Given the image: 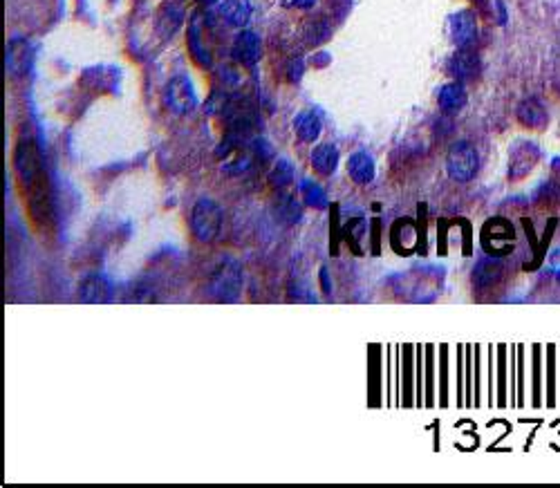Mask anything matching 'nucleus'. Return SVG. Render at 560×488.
<instances>
[{
	"mask_svg": "<svg viewBox=\"0 0 560 488\" xmlns=\"http://www.w3.org/2000/svg\"><path fill=\"white\" fill-rule=\"evenodd\" d=\"M478 168H480L478 150H475L469 141H457L455 146L448 150L446 173L451 179H455L459 184L471 182L475 175H478Z\"/></svg>",
	"mask_w": 560,
	"mask_h": 488,
	"instance_id": "nucleus-1",
	"label": "nucleus"
},
{
	"mask_svg": "<svg viewBox=\"0 0 560 488\" xmlns=\"http://www.w3.org/2000/svg\"><path fill=\"white\" fill-rule=\"evenodd\" d=\"M193 235L200 242H213L222 228V209L213 199H200L191 213Z\"/></svg>",
	"mask_w": 560,
	"mask_h": 488,
	"instance_id": "nucleus-2",
	"label": "nucleus"
},
{
	"mask_svg": "<svg viewBox=\"0 0 560 488\" xmlns=\"http://www.w3.org/2000/svg\"><path fill=\"white\" fill-rule=\"evenodd\" d=\"M164 99L175 114H186L195 108V90L186 77H175L168 81Z\"/></svg>",
	"mask_w": 560,
	"mask_h": 488,
	"instance_id": "nucleus-3",
	"label": "nucleus"
},
{
	"mask_svg": "<svg viewBox=\"0 0 560 488\" xmlns=\"http://www.w3.org/2000/svg\"><path fill=\"white\" fill-rule=\"evenodd\" d=\"M451 38L459 50L471 48L478 38V21L471 9H461L451 18Z\"/></svg>",
	"mask_w": 560,
	"mask_h": 488,
	"instance_id": "nucleus-4",
	"label": "nucleus"
},
{
	"mask_svg": "<svg viewBox=\"0 0 560 488\" xmlns=\"http://www.w3.org/2000/svg\"><path fill=\"white\" fill-rule=\"evenodd\" d=\"M482 70V63H480V56L471 52V48L466 50H459L457 54H453V59L448 61V72L459 79V81H471L480 74Z\"/></svg>",
	"mask_w": 560,
	"mask_h": 488,
	"instance_id": "nucleus-5",
	"label": "nucleus"
},
{
	"mask_svg": "<svg viewBox=\"0 0 560 488\" xmlns=\"http://www.w3.org/2000/svg\"><path fill=\"white\" fill-rule=\"evenodd\" d=\"M213 292L220 298H233L240 292V265L224 262L213 276Z\"/></svg>",
	"mask_w": 560,
	"mask_h": 488,
	"instance_id": "nucleus-6",
	"label": "nucleus"
},
{
	"mask_svg": "<svg viewBox=\"0 0 560 488\" xmlns=\"http://www.w3.org/2000/svg\"><path fill=\"white\" fill-rule=\"evenodd\" d=\"M260 52V38L254 32H240L233 40V59L247 67L258 63Z\"/></svg>",
	"mask_w": 560,
	"mask_h": 488,
	"instance_id": "nucleus-7",
	"label": "nucleus"
},
{
	"mask_svg": "<svg viewBox=\"0 0 560 488\" xmlns=\"http://www.w3.org/2000/svg\"><path fill=\"white\" fill-rule=\"evenodd\" d=\"M437 104L448 114L459 112L461 108L466 106V88L459 81L446 83L444 88L439 90V94H437Z\"/></svg>",
	"mask_w": 560,
	"mask_h": 488,
	"instance_id": "nucleus-8",
	"label": "nucleus"
},
{
	"mask_svg": "<svg viewBox=\"0 0 560 488\" xmlns=\"http://www.w3.org/2000/svg\"><path fill=\"white\" fill-rule=\"evenodd\" d=\"M347 173L357 184H370L374 179V160L363 150H357L347 160Z\"/></svg>",
	"mask_w": 560,
	"mask_h": 488,
	"instance_id": "nucleus-9",
	"label": "nucleus"
},
{
	"mask_svg": "<svg viewBox=\"0 0 560 488\" xmlns=\"http://www.w3.org/2000/svg\"><path fill=\"white\" fill-rule=\"evenodd\" d=\"M16 168L25 184H32L38 175V155L32 143H21L16 152Z\"/></svg>",
	"mask_w": 560,
	"mask_h": 488,
	"instance_id": "nucleus-10",
	"label": "nucleus"
},
{
	"mask_svg": "<svg viewBox=\"0 0 560 488\" xmlns=\"http://www.w3.org/2000/svg\"><path fill=\"white\" fill-rule=\"evenodd\" d=\"M312 166L320 175H332L336 166H339V150L334 143H320L312 152Z\"/></svg>",
	"mask_w": 560,
	"mask_h": 488,
	"instance_id": "nucleus-11",
	"label": "nucleus"
},
{
	"mask_svg": "<svg viewBox=\"0 0 560 488\" xmlns=\"http://www.w3.org/2000/svg\"><path fill=\"white\" fill-rule=\"evenodd\" d=\"M517 119L529 128H540L547 123V110L538 101V99H525L517 108Z\"/></svg>",
	"mask_w": 560,
	"mask_h": 488,
	"instance_id": "nucleus-12",
	"label": "nucleus"
},
{
	"mask_svg": "<svg viewBox=\"0 0 560 488\" xmlns=\"http://www.w3.org/2000/svg\"><path fill=\"white\" fill-rule=\"evenodd\" d=\"M502 276V269L495 260H484L475 267L473 271V284L475 289H488V287H493Z\"/></svg>",
	"mask_w": 560,
	"mask_h": 488,
	"instance_id": "nucleus-13",
	"label": "nucleus"
},
{
	"mask_svg": "<svg viewBox=\"0 0 560 488\" xmlns=\"http://www.w3.org/2000/svg\"><path fill=\"white\" fill-rule=\"evenodd\" d=\"M320 128H323V123H320V117L316 112H301L296 117V133L301 141H307V143L316 141L320 135Z\"/></svg>",
	"mask_w": 560,
	"mask_h": 488,
	"instance_id": "nucleus-14",
	"label": "nucleus"
},
{
	"mask_svg": "<svg viewBox=\"0 0 560 488\" xmlns=\"http://www.w3.org/2000/svg\"><path fill=\"white\" fill-rule=\"evenodd\" d=\"M220 13L224 16V21L235 27H245L249 23V7L242 0H224L220 5Z\"/></svg>",
	"mask_w": 560,
	"mask_h": 488,
	"instance_id": "nucleus-15",
	"label": "nucleus"
},
{
	"mask_svg": "<svg viewBox=\"0 0 560 488\" xmlns=\"http://www.w3.org/2000/svg\"><path fill=\"white\" fill-rule=\"evenodd\" d=\"M16 40L9 43V52H7V67L13 72V74H25L27 70V59H30V54H27V45L21 40V52H16Z\"/></svg>",
	"mask_w": 560,
	"mask_h": 488,
	"instance_id": "nucleus-16",
	"label": "nucleus"
},
{
	"mask_svg": "<svg viewBox=\"0 0 560 488\" xmlns=\"http://www.w3.org/2000/svg\"><path fill=\"white\" fill-rule=\"evenodd\" d=\"M103 294H106V282L101 278H88L86 282L81 284V298L83 300H103Z\"/></svg>",
	"mask_w": 560,
	"mask_h": 488,
	"instance_id": "nucleus-17",
	"label": "nucleus"
},
{
	"mask_svg": "<svg viewBox=\"0 0 560 488\" xmlns=\"http://www.w3.org/2000/svg\"><path fill=\"white\" fill-rule=\"evenodd\" d=\"M289 177H291V168H289V164H287V162H280L278 168L274 170L271 182H274V184H285Z\"/></svg>",
	"mask_w": 560,
	"mask_h": 488,
	"instance_id": "nucleus-18",
	"label": "nucleus"
},
{
	"mask_svg": "<svg viewBox=\"0 0 560 488\" xmlns=\"http://www.w3.org/2000/svg\"><path fill=\"white\" fill-rule=\"evenodd\" d=\"M285 7H301V9H307L314 5V0H283Z\"/></svg>",
	"mask_w": 560,
	"mask_h": 488,
	"instance_id": "nucleus-19",
	"label": "nucleus"
},
{
	"mask_svg": "<svg viewBox=\"0 0 560 488\" xmlns=\"http://www.w3.org/2000/svg\"><path fill=\"white\" fill-rule=\"evenodd\" d=\"M202 3H213V0H202Z\"/></svg>",
	"mask_w": 560,
	"mask_h": 488,
	"instance_id": "nucleus-20",
	"label": "nucleus"
},
{
	"mask_svg": "<svg viewBox=\"0 0 560 488\" xmlns=\"http://www.w3.org/2000/svg\"><path fill=\"white\" fill-rule=\"evenodd\" d=\"M558 280H560V271H558Z\"/></svg>",
	"mask_w": 560,
	"mask_h": 488,
	"instance_id": "nucleus-21",
	"label": "nucleus"
}]
</instances>
